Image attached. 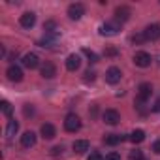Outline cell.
I'll return each instance as SVG.
<instances>
[{
	"instance_id": "obj_1",
	"label": "cell",
	"mask_w": 160,
	"mask_h": 160,
	"mask_svg": "<svg viewBox=\"0 0 160 160\" xmlns=\"http://www.w3.org/2000/svg\"><path fill=\"white\" fill-rule=\"evenodd\" d=\"M79 128H81V119H79L75 113L66 115V119H64V130L66 132H77Z\"/></svg>"
},
{
	"instance_id": "obj_2",
	"label": "cell",
	"mask_w": 160,
	"mask_h": 160,
	"mask_svg": "<svg viewBox=\"0 0 160 160\" xmlns=\"http://www.w3.org/2000/svg\"><path fill=\"white\" fill-rule=\"evenodd\" d=\"M85 15V6L83 4H70L68 6V17L77 21V19H81Z\"/></svg>"
},
{
	"instance_id": "obj_3",
	"label": "cell",
	"mask_w": 160,
	"mask_h": 160,
	"mask_svg": "<svg viewBox=\"0 0 160 160\" xmlns=\"http://www.w3.org/2000/svg\"><path fill=\"white\" fill-rule=\"evenodd\" d=\"M119 30H121L119 21H115V23H104L100 27V34L102 36H115V34H119Z\"/></svg>"
},
{
	"instance_id": "obj_4",
	"label": "cell",
	"mask_w": 160,
	"mask_h": 160,
	"mask_svg": "<svg viewBox=\"0 0 160 160\" xmlns=\"http://www.w3.org/2000/svg\"><path fill=\"white\" fill-rule=\"evenodd\" d=\"M121 70L117 68V66H111L108 72H106V81L109 83V85H117L119 81H121Z\"/></svg>"
},
{
	"instance_id": "obj_5",
	"label": "cell",
	"mask_w": 160,
	"mask_h": 160,
	"mask_svg": "<svg viewBox=\"0 0 160 160\" xmlns=\"http://www.w3.org/2000/svg\"><path fill=\"white\" fill-rule=\"evenodd\" d=\"M134 62H136V66H139V68H147V66H151V55L145 53V51H138V53L134 55Z\"/></svg>"
},
{
	"instance_id": "obj_6",
	"label": "cell",
	"mask_w": 160,
	"mask_h": 160,
	"mask_svg": "<svg viewBox=\"0 0 160 160\" xmlns=\"http://www.w3.org/2000/svg\"><path fill=\"white\" fill-rule=\"evenodd\" d=\"M23 66L28 68V70L38 68V66H40V58H38V55H36V53H27V55L23 57Z\"/></svg>"
},
{
	"instance_id": "obj_7",
	"label": "cell",
	"mask_w": 160,
	"mask_h": 160,
	"mask_svg": "<svg viewBox=\"0 0 160 160\" xmlns=\"http://www.w3.org/2000/svg\"><path fill=\"white\" fill-rule=\"evenodd\" d=\"M6 75H8V79H10V81H21V79H23V70L19 68V66H15V64H12L8 70H6Z\"/></svg>"
},
{
	"instance_id": "obj_8",
	"label": "cell",
	"mask_w": 160,
	"mask_h": 160,
	"mask_svg": "<svg viewBox=\"0 0 160 160\" xmlns=\"http://www.w3.org/2000/svg\"><path fill=\"white\" fill-rule=\"evenodd\" d=\"M102 119H104L106 124H117V122L121 121V115H119V111H115V109H106L104 115H102Z\"/></svg>"
},
{
	"instance_id": "obj_9",
	"label": "cell",
	"mask_w": 160,
	"mask_h": 160,
	"mask_svg": "<svg viewBox=\"0 0 160 160\" xmlns=\"http://www.w3.org/2000/svg\"><path fill=\"white\" fill-rule=\"evenodd\" d=\"M130 15H132V10H130L128 6H119V8L115 10V17H117V21H121V23L128 21Z\"/></svg>"
},
{
	"instance_id": "obj_10",
	"label": "cell",
	"mask_w": 160,
	"mask_h": 160,
	"mask_svg": "<svg viewBox=\"0 0 160 160\" xmlns=\"http://www.w3.org/2000/svg\"><path fill=\"white\" fill-rule=\"evenodd\" d=\"M21 145L25 147V149H30V147H34L36 145V134L34 132H25L23 136H21Z\"/></svg>"
},
{
	"instance_id": "obj_11",
	"label": "cell",
	"mask_w": 160,
	"mask_h": 160,
	"mask_svg": "<svg viewBox=\"0 0 160 160\" xmlns=\"http://www.w3.org/2000/svg\"><path fill=\"white\" fill-rule=\"evenodd\" d=\"M55 75H57V68H55L53 62H45V64H42V77H45V79H53Z\"/></svg>"
},
{
	"instance_id": "obj_12",
	"label": "cell",
	"mask_w": 160,
	"mask_h": 160,
	"mask_svg": "<svg viewBox=\"0 0 160 160\" xmlns=\"http://www.w3.org/2000/svg\"><path fill=\"white\" fill-rule=\"evenodd\" d=\"M79 66H81V58H79L77 55H68V58H66V70L75 72V70H79Z\"/></svg>"
},
{
	"instance_id": "obj_13",
	"label": "cell",
	"mask_w": 160,
	"mask_h": 160,
	"mask_svg": "<svg viewBox=\"0 0 160 160\" xmlns=\"http://www.w3.org/2000/svg\"><path fill=\"white\" fill-rule=\"evenodd\" d=\"M21 27H25V28H32L34 27V23H36V15L32 13V12H27V13H23L21 15Z\"/></svg>"
},
{
	"instance_id": "obj_14",
	"label": "cell",
	"mask_w": 160,
	"mask_h": 160,
	"mask_svg": "<svg viewBox=\"0 0 160 160\" xmlns=\"http://www.w3.org/2000/svg\"><path fill=\"white\" fill-rule=\"evenodd\" d=\"M151 94H152V87H151L149 83H141L139 89H138V98L143 100V102H147V98H149Z\"/></svg>"
},
{
	"instance_id": "obj_15",
	"label": "cell",
	"mask_w": 160,
	"mask_h": 160,
	"mask_svg": "<svg viewBox=\"0 0 160 160\" xmlns=\"http://www.w3.org/2000/svg\"><path fill=\"white\" fill-rule=\"evenodd\" d=\"M143 34H145L147 40H152V42H154V40L160 38V27H158V25H149Z\"/></svg>"
},
{
	"instance_id": "obj_16",
	"label": "cell",
	"mask_w": 160,
	"mask_h": 160,
	"mask_svg": "<svg viewBox=\"0 0 160 160\" xmlns=\"http://www.w3.org/2000/svg\"><path fill=\"white\" fill-rule=\"evenodd\" d=\"M42 138L43 139H53L55 136H57V130H55V126L53 124H49V122H45V124H42Z\"/></svg>"
},
{
	"instance_id": "obj_17",
	"label": "cell",
	"mask_w": 160,
	"mask_h": 160,
	"mask_svg": "<svg viewBox=\"0 0 160 160\" xmlns=\"http://www.w3.org/2000/svg\"><path fill=\"white\" fill-rule=\"evenodd\" d=\"M73 152H77V154H83V152H87L89 151V141L87 139H77V141H73Z\"/></svg>"
},
{
	"instance_id": "obj_18",
	"label": "cell",
	"mask_w": 160,
	"mask_h": 160,
	"mask_svg": "<svg viewBox=\"0 0 160 160\" xmlns=\"http://www.w3.org/2000/svg\"><path fill=\"white\" fill-rule=\"evenodd\" d=\"M122 141H124V136H119V134H108L104 138L106 145H117V143H122Z\"/></svg>"
},
{
	"instance_id": "obj_19",
	"label": "cell",
	"mask_w": 160,
	"mask_h": 160,
	"mask_svg": "<svg viewBox=\"0 0 160 160\" xmlns=\"http://www.w3.org/2000/svg\"><path fill=\"white\" fill-rule=\"evenodd\" d=\"M17 130H19V122L12 119V121L8 122V128H6V136H8V138H13V136L17 134Z\"/></svg>"
},
{
	"instance_id": "obj_20",
	"label": "cell",
	"mask_w": 160,
	"mask_h": 160,
	"mask_svg": "<svg viewBox=\"0 0 160 160\" xmlns=\"http://www.w3.org/2000/svg\"><path fill=\"white\" fill-rule=\"evenodd\" d=\"M128 139H130L132 143H141V141L145 139V132H143V130H134V132L128 136Z\"/></svg>"
},
{
	"instance_id": "obj_21",
	"label": "cell",
	"mask_w": 160,
	"mask_h": 160,
	"mask_svg": "<svg viewBox=\"0 0 160 160\" xmlns=\"http://www.w3.org/2000/svg\"><path fill=\"white\" fill-rule=\"evenodd\" d=\"M2 113L6 115V117H12V113H13V108H12V104L10 102H2Z\"/></svg>"
},
{
	"instance_id": "obj_22",
	"label": "cell",
	"mask_w": 160,
	"mask_h": 160,
	"mask_svg": "<svg viewBox=\"0 0 160 160\" xmlns=\"http://www.w3.org/2000/svg\"><path fill=\"white\" fill-rule=\"evenodd\" d=\"M83 53L87 55L89 62H92V64H94V62H98V55H96L94 51H91V49H83Z\"/></svg>"
},
{
	"instance_id": "obj_23",
	"label": "cell",
	"mask_w": 160,
	"mask_h": 160,
	"mask_svg": "<svg viewBox=\"0 0 160 160\" xmlns=\"http://www.w3.org/2000/svg\"><path fill=\"white\" fill-rule=\"evenodd\" d=\"M147 38H145V34H136V36H132V42L134 43H143Z\"/></svg>"
},
{
	"instance_id": "obj_24",
	"label": "cell",
	"mask_w": 160,
	"mask_h": 160,
	"mask_svg": "<svg viewBox=\"0 0 160 160\" xmlns=\"http://www.w3.org/2000/svg\"><path fill=\"white\" fill-rule=\"evenodd\" d=\"M141 156H143L141 151H132L130 152V160H141Z\"/></svg>"
},
{
	"instance_id": "obj_25",
	"label": "cell",
	"mask_w": 160,
	"mask_h": 160,
	"mask_svg": "<svg viewBox=\"0 0 160 160\" xmlns=\"http://www.w3.org/2000/svg\"><path fill=\"white\" fill-rule=\"evenodd\" d=\"M104 160H121V154H117V152H109V154H106Z\"/></svg>"
},
{
	"instance_id": "obj_26",
	"label": "cell",
	"mask_w": 160,
	"mask_h": 160,
	"mask_svg": "<svg viewBox=\"0 0 160 160\" xmlns=\"http://www.w3.org/2000/svg\"><path fill=\"white\" fill-rule=\"evenodd\" d=\"M94 77H96V73L94 72H85V81H94Z\"/></svg>"
},
{
	"instance_id": "obj_27",
	"label": "cell",
	"mask_w": 160,
	"mask_h": 160,
	"mask_svg": "<svg viewBox=\"0 0 160 160\" xmlns=\"http://www.w3.org/2000/svg\"><path fill=\"white\" fill-rule=\"evenodd\" d=\"M87 160H104V158H102V154H100V152H96V151H94V152H91V156H89Z\"/></svg>"
},
{
	"instance_id": "obj_28",
	"label": "cell",
	"mask_w": 160,
	"mask_h": 160,
	"mask_svg": "<svg viewBox=\"0 0 160 160\" xmlns=\"http://www.w3.org/2000/svg\"><path fill=\"white\" fill-rule=\"evenodd\" d=\"M152 151H154V152H156V154H160V139H158V141H154V143H152Z\"/></svg>"
},
{
	"instance_id": "obj_29",
	"label": "cell",
	"mask_w": 160,
	"mask_h": 160,
	"mask_svg": "<svg viewBox=\"0 0 160 160\" xmlns=\"http://www.w3.org/2000/svg\"><path fill=\"white\" fill-rule=\"evenodd\" d=\"M34 113V109H32V106L28 108V106H25V115H32Z\"/></svg>"
},
{
	"instance_id": "obj_30",
	"label": "cell",
	"mask_w": 160,
	"mask_h": 160,
	"mask_svg": "<svg viewBox=\"0 0 160 160\" xmlns=\"http://www.w3.org/2000/svg\"><path fill=\"white\" fill-rule=\"evenodd\" d=\"M53 154H55V156L62 154V147H55V149H53Z\"/></svg>"
},
{
	"instance_id": "obj_31",
	"label": "cell",
	"mask_w": 160,
	"mask_h": 160,
	"mask_svg": "<svg viewBox=\"0 0 160 160\" xmlns=\"http://www.w3.org/2000/svg\"><path fill=\"white\" fill-rule=\"evenodd\" d=\"M152 111H160V98L154 102V106H152Z\"/></svg>"
},
{
	"instance_id": "obj_32",
	"label": "cell",
	"mask_w": 160,
	"mask_h": 160,
	"mask_svg": "<svg viewBox=\"0 0 160 160\" xmlns=\"http://www.w3.org/2000/svg\"><path fill=\"white\" fill-rule=\"evenodd\" d=\"M106 55L108 57H113V55H117V51L115 49H106Z\"/></svg>"
},
{
	"instance_id": "obj_33",
	"label": "cell",
	"mask_w": 160,
	"mask_h": 160,
	"mask_svg": "<svg viewBox=\"0 0 160 160\" xmlns=\"http://www.w3.org/2000/svg\"><path fill=\"white\" fill-rule=\"evenodd\" d=\"M158 66H160V55H158Z\"/></svg>"
}]
</instances>
